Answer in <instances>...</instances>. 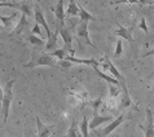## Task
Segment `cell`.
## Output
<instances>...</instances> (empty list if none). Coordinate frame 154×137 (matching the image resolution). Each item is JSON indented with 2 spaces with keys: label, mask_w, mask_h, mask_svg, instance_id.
I'll use <instances>...</instances> for the list:
<instances>
[{
  "label": "cell",
  "mask_w": 154,
  "mask_h": 137,
  "mask_svg": "<svg viewBox=\"0 0 154 137\" xmlns=\"http://www.w3.org/2000/svg\"><path fill=\"white\" fill-rule=\"evenodd\" d=\"M36 66H49V67H56L58 68V59L53 57L52 54H36V52L32 54V58L29 63H25L23 67L31 68ZM61 68V67H60Z\"/></svg>",
  "instance_id": "1"
},
{
  "label": "cell",
  "mask_w": 154,
  "mask_h": 137,
  "mask_svg": "<svg viewBox=\"0 0 154 137\" xmlns=\"http://www.w3.org/2000/svg\"><path fill=\"white\" fill-rule=\"evenodd\" d=\"M16 80H8L5 84V89L3 93V98H2V114H3V123L7 124L8 122V117H9V109H11V104L13 101V84Z\"/></svg>",
  "instance_id": "2"
},
{
  "label": "cell",
  "mask_w": 154,
  "mask_h": 137,
  "mask_svg": "<svg viewBox=\"0 0 154 137\" xmlns=\"http://www.w3.org/2000/svg\"><path fill=\"white\" fill-rule=\"evenodd\" d=\"M58 31H60V35L63 39V43H65V45H63V48H66L69 50L70 56H74L75 54V50L72 49V34L70 31V29H67L65 26L60 27L58 26Z\"/></svg>",
  "instance_id": "3"
},
{
  "label": "cell",
  "mask_w": 154,
  "mask_h": 137,
  "mask_svg": "<svg viewBox=\"0 0 154 137\" xmlns=\"http://www.w3.org/2000/svg\"><path fill=\"white\" fill-rule=\"evenodd\" d=\"M88 22L89 21H82L80 20V23H79L78 29H76V35H78V38H80V39H83L87 45H89V47H92V48L96 49V45L91 41L89 35H88Z\"/></svg>",
  "instance_id": "4"
},
{
  "label": "cell",
  "mask_w": 154,
  "mask_h": 137,
  "mask_svg": "<svg viewBox=\"0 0 154 137\" xmlns=\"http://www.w3.org/2000/svg\"><path fill=\"white\" fill-rule=\"evenodd\" d=\"M34 18H35V22H38L40 26L44 27L45 32H47V38H49L51 35H52V31L49 30V26H48V23H47V20H45L44 14H43V11L40 9V7L38 5V4H35V7H34Z\"/></svg>",
  "instance_id": "5"
},
{
  "label": "cell",
  "mask_w": 154,
  "mask_h": 137,
  "mask_svg": "<svg viewBox=\"0 0 154 137\" xmlns=\"http://www.w3.org/2000/svg\"><path fill=\"white\" fill-rule=\"evenodd\" d=\"M113 115H106V117H101L100 114H98V110H93V117H92V120L88 122V127L89 129H93L95 131L98 126H101V124H104L109 120H113Z\"/></svg>",
  "instance_id": "6"
},
{
  "label": "cell",
  "mask_w": 154,
  "mask_h": 137,
  "mask_svg": "<svg viewBox=\"0 0 154 137\" xmlns=\"http://www.w3.org/2000/svg\"><path fill=\"white\" fill-rule=\"evenodd\" d=\"M51 11L54 12V16H56V18H57V25L56 26H60V27H62V26H65V11H63V0H58V3H57V5H54V7H51Z\"/></svg>",
  "instance_id": "7"
},
{
  "label": "cell",
  "mask_w": 154,
  "mask_h": 137,
  "mask_svg": "<svg viewBox=\"0 0 154 137\" xmlns=\"http://www.w3.org/2000/svg\"><path fill=\"white\" fill-rule=\"evenodd\" d=\"M121 88H122V101L119 104V109L123 110V109H127L132 105V100H131V96L128 93V88H127V84H126V79L125 80H121Z\"/></svg>",
  "instance_id": "8"
},
{
  "label": "cell",
  "mask_w": 154,
  "mask_h": 137,
  "mask_svg": "<svg viewBox=\"0 0 154 137\" xmlns=\"http://www.w3.org/2000/svg\"><path fill=\"white\" fill-rule=\"evenodd\" d=\"M102 62H104V63H100V65L104 67V70H108L110 74L114 76V78H117V79L119 80V82H121V80H125V76H123L121 72L118 71V68L114 66V63L110 61L108 57H104V58H102Z\"/></svg>",
  "instance_id": "9"
},
{
  "label": "cell",
  "mask_w": 154,
  "mask_h": 137,
  "mask_svg": "<svg viewBox=\"0 0 154 137\" xmlns=\"http://www.w3.org/2000/svg\"><path fill=\"white\" fill-rule=\"evenodd\" d=\"M141 129L144 131L145 136H154V124H153V113L150 109H146V124L139 126Z\"/></svg>",
  "instance_id": "10"
},
{
  "label": "cell",
  "mask_w": 154,
  "mask_h": 137,
  "mask_svg": "<svg viewBox=\"0 0 154 137\" xmlns=\"http://www.w3.org/2000/svg\"><path fill=\"white\" fill-rule=\"evenodd\" d=\"M123 122H125V115L121 114L119 117H117L115 119H113V122L110 123L109 126L105 128V129H102L101 132H97V135H105V136H109V135L115 129V128H117L118 126H121Z\"/></svg>",
  "instance_id": "11"
},
{
  "label": "cell",
  "mask_w": 154,
  "mask_h": 137,
  "mask_svg": "<svg viewBox=\"0 0 154 137\" xmlns=\"http://www.w3.org/2000/svg\"><path fill=\"white\" fill-rule=\"evenodd\" d=\"M117 25H118V30H115L114 31L115 35L123 38V39H126L127 41H130V43H134V38H132V34H131L132 29H126L125 26H122L119 22H117Z\"/></svg>",
  "instance_id": "12"
},
{
  "label": "cell",
  "mask_w": 154,
  "mask_h": 137,
  "mask_svg": "<svg viewBox=\"0 0 154 137\" xmlns=\"http://www.w3.org/2000/svg\"><path fill=\"white\" fill-rule=\"evenodd\" d=\"M60 35V31H58V26L56 29V31H54L52 35L48 38V41L45 43V49L47 50H53L57 48V38Z\"/></svg>",
  "instance_id": "13"
},
{
  "label": "cell",
  "mask_w": 154,
  "mask_h": 137,
  "mask_svg": "<svg viewBox=\"0 0 154 137\" xmlns=\"http://www.w3.org/2000/svg\"><path fill=\"white\" fill-rule=\"evenodd\" d=\"M93 68H95V71H96V74L100 76L101 79H104L105 82H108V83H112V84H115V85H121V82L117 79V78H112V76H109V75H106L105 72H102L101 70H98V66H93Z\"/></svg>",
  "instance_id": "14"
},
{
  "label": "cell",
  "mask_w": 154,
  "mask_h": 137,
  "mask_svg": "<svg viewBox=\"0 0 154 137\" xmlns=\"http://www.w3.org/2000/svg\"><path fill=\"white\" fill-rule=\"evenodd\" d=\"M27 26H29V23H27V16L22 13V16H21V18L18 21V25H17V27L14 29L13 34H14V35H20L21 32L25 31V29H26Z\"/></svg>",
  "instance_id": "15"
},
{
  "label": "cell",
  "mask_w": 154,
  "mask_h": 137,
  "mask_svg": "<svg viewBox=\"0 0 154 137\" xmlns=\"http://www.w3.org/2000/svg\"><path fill=\"white\" fill-rule=\"evenodd\" d=\"M36 128H38V136H49L51 135V128L45 126L40 120V118H36Z\"/></svg>",
  "instance_id": "16"
},
{
  "label": "cell",
  "mask_w": 154,
  "mask_h": 137,
  "mask_svg": "<svg viewBox=\"0 0 154 137\" xmlns=\"http://www.w3.org/2000/svg\"><path fill=\"white\" fill-rule=\"evenodd\" d=\"M26 40L29 43H31L32 45H35V47H39V48H43V47H45V43L43 39H40L38 35H35V34H32V32H30L29 35L26 36Z\"/></svg>",
  "instance_id": "17"
},
{
  "label": "cell",
  "mask_w": 154,
  "mask_h": 137,
  "mask_svg": "<svg viewBox=\"0 0 154 137\" xmlns=\"http://www.w3.org/2000/svg\"><path fill=\"white\" fill-rule=\"evenodd\" d=\"M78 13H79V5L76 4L75 0H70L69 7H67L65 14L66 16H78Z\"/></svg>",
  "instance_id": "18"
},
{
  "label": "cell",
  "mask_w": 154,
  "mask_h": 137,
  "mask_svg": "<svg viewBox=\"0 0 154 137\" xmlns=\"http://www.w3.org/2000/svg\"><path fill=\"white\" fill-rule=\"evenodd\" d=\"M78 5H79V4H78ZM78 16H79V18L82 21H95L96 20L95 16H92L89 12H87L83 7H80V5H79V13H78Z\"/></svg>",
  "instance_id": "19"
},
{
  "label": "cell",
  "mask_w": 154,
  "mask_h": 137,
  "mask_svg": "<svg viewBox=\"0 0 154 137\" xmlns=\"http://www.w3.org/2000/svg\"><path fill=\"white\" fill-rule=\"evenodd\" d=\"M17 16H18V12H13V14H12V16H8V17H5V16H0V22L3 23V26H4V27H9Z\"/></svg>",
  "instance_id": "20"
},
{
  "label": "cell",
  "mask_w": 154,
  "mask_h": 137,
  "mask_svg": "<svg viewBox=\"0 0 154 137\" xmlns=\"http://www.w3.org/2000/svg\"><path fill=\"white\" fill-rule=\"evenodd\" d=\"M18 9L22 12L23 14H26L27 17H32V11H31V7H30V3L27 2V0H23L22 3H20Z\"/></svg>",
  "instance_id": "21"
},
{
  "label": "cell",
  "mask_w": 154,
  "mask_h": 137,
  "mask_svg": "<svg viewBox=\"0 0 154 137\" xmlns=\"http://www.w3.org/2000/svg\"><path fill=\"white\" fill-rule=\"evenodd\" d=\"M122 92V88L121 85H115V84H112L109 83V96L110 98H117Z\"/></svg>",
  "instance_id": "22"
},
{
  "label": "cell",
  "mask_w": 154,
  "mask_h": 137,
  "mask_svg": "<svg viewBox=\"0 0 154 137\" xmlns=\"http://www.w3.org/2000/svg\"><path fill=\"white\" fill-rule=\"evenodd\" d=\"M51 54H52L53 57H56L57 59H63L67 54H70V53H69V50H67L66 48H60V49H53Z\"/></svg>",
  "instance_id": "23"
},
{
  "label": "cell",
  "mask_w": 154,
  "mask_h": 137,
  "mask_svg": "<svg viewBox=\"0 0 154 137\" xmlns=\"http://www.w3.org/2000/svg\"><path fill=\"white\" fill-rule=\"evenodd\" d=\"M67 136H82V132H80V129H78V126H76L75 119H72L70 129L67 131Z\"/></svg>",
  "instance_id": "24"
},
{
  "label": "cell",
  "mask_w": 154,
  "mask_h": 137,
  "mask_svg": "<svg viewBox=\"0 0 154 137\" xmlns=\"http://www.w3.org/2000/svg\"><path fill=\"white\" fill-rule=\"evenodd\" d=\"M79 129L82 132V136H88L89 135V127H88V118L84 117L82 123H80L79 126Z\"/></svg>",
  "instance_id": "25"
},
{
  "label": "cell",
  "mask_w": 154,
  "mask_h": 137,
  "mask_svg": "<svg viewBox=\"0 0 154 137\" xmlns=\"http://www.w3.org/2000/svg\"><path fill=\"white\" fill-rule=\"evenodd\" d=\"M122 50H123L122 40H117V41H115V49H114V56H115V58L121 57V54H122Z\"/></svg>",
  "instance_id": "26"
},
{
  "label": "cell",
  "mask_w": 154,
  "mask_h": 137,
  "mask_svg": "<svg viewBox=\"0 0 154 137\" xmlns=\"http://www.w3.org/2000/svg\"><path fill=\"white\" fill-rule=\"evenodd\" d=\"M0 7H9V8H20V3H12V2H0Z\"/></svg>",
  "instance_id": "27"
},
{
  "label": "cell",
  "mask_w": 154,
  "mask_h": 137,
  "mask_svg": "<svg viewBox=\"0 0 154 137\" xmlns=\"http://www.w3.org/2000/svg\"><path fill=\"white\" fill-rule=\"evenodd\" d=\"M113 5H119V4H139L137 0H117L112 3Z\"/></svg>",
  "instance_id": "28"
},
{
  "label": "cell",
  "mask_w": 154,
  "mask_h": 137,
  "mask_svg": "<svg viewBox=\"0 0 154 137\" xmlns=\"http://www.w3.org/2000/svg\"><path fill=\"white\" fill-rule=\"evenodd\" d=\"M31 32L35 34V35H38V36H42V35H43V32H42V30H40V25L38 23V22H35V25H34Z\"/></svg>",
  "instance_id": "29"
},
{
  "label": "cell",
  "mask_w": 154,
  "mask_h": 137,
  "mask_svg": "<svg viewBox=\"0 0 154 137\" xmlns=\"http://www.w3.org/2000/svg\"><path fill=\"white\" fill-rule=\"evenodd\" d=\"M139 29H141V30H143L144 32H148V31H149V29H148V26H146V20H145L144 17H143V18L140 20V23H139Z\"/></svg>",
  "instance_id": "30"
},
{
  "label": "cell",
  "mask_w": 154,
  "mask_h": 137,
  "mask_svg": "<svg viewBox=\"0 0 154 137\" xmlns=\"http://www.w3.org/2000/svg\"><path fill=\"white\" fill-rule=\"evenodd\" d=\"M141 5H154V0H137Z\"/></svg>",
  "instance_id": "31"
},
{
  "label": "cell",
  "mask_w": 154,
  "mask_h": 137,
  "mask_svg": "<svg viewBox=\"0 0 154 137\" xmlns=\"http://www.w3.org/2000/svg\"><path fill=\"white\" fill-rule=\"evenodd\" d=\"M150 56H154V48H153V49H150L149 52L144 53L143 56H141V57H143V58H146V57H150Z\"/></svg>",
  "instance_id": "32"
},
{
  "label": "cell",
  "mask_w": 154,
  "mask_h": 137,
  "mask_svg": "<svg viewBox=\"0 0 154 137\" xmlns=\"http://www.w3.org/2000/svg\"><path fill=\"white\" fill-rule=\"evenodd\" d=\"M3 93H4V91L2 89V87H0V101H2V98H3Z\"/></svg>",
  "instance_id": "33"
},
{
  "label": "cell",
  "mask_w": 154,
  "mask_h": 137,
  "mask_svg": "<svg viewBox=\"0 0 154 137\" xmlns=\"http://www.w3.org/2000/svg\"><path fill=\"white\" fill-rule=\"evenodd\" d=\"M3 29H4V26H3L2 23H0V30H3Z\"/></svg>",
  "instance_id": "34"
},
{
  "label": "cell",
  "mask_w": 154,
  "mask_h": 137,
  "mask_svg": "<svg viewBox=\"0 0 154 137\" xmlns=\"http://www.w3.org/2000/svg\"><path fill=\"white\" fill-rule=\"evenodd\" d=\"M0 2H5V0H0Z\"/></svg>",
  "instance_id": "35"
},
{
  "label": "cell",
  "mask_w": 154,
  "mask_h": 137,
  "mask_svg": "<svg viewBox=\"0 0 154 137\" xmlns=\"http://www.w3.org/2000/svg\"><path fill=\"white\" fill-rule=\"evenodd\" d=\"M153 85H154V84H153Z\"/></svg>",
  "instance_id": "36"
}]
</instances>
